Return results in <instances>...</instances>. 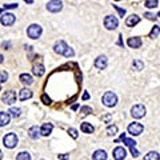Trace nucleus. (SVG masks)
<instances>
[{
  "label": "nucleus",
  "mask_w": 160,
  "mask_h": 160,
  "mask_svg": "<svg viewBox=\"0 0 160 160\" xmlns=\"http://www.w3.org/2000/svg\"><path fill=\"white\" fill-rule=\"evenodd\" d=\"M159 33H160V27H159V25H155V27L151 30V32H150V38H151V39L158 38Z\"/></svg>",
  "instance_id": "28"
},
{
  "label": "nucleus",
  "mask_w": 160,
  "mask_h": 160,
  "mask_svg": "<svg viewBox=\"0 0 160 160\" xmlns=\"http://www.w3.org/2000/svg\"><path fill=\"white\" fill-rule=\"evenodd\" d=\"M8 80V73L5 71H0V84L1 83H5Z\"/></svg>",
  "instance_id": "32"
},
{
  "label": "nucleus",
  "mask_w": 160,
  "mask_h": 160,
  "mask_svg": "<svg viewBox=\"0 0 160 160\" xmlns=\"http://www.w3.org/2000/svg\"><path fill=\"white\" fill-rule=\"evenodd\" d=\"M78 107H79V105H78V104H75V105H72V110H78Z\"/></svg>",
  "instance_id": "45"
},
{
  "label": "nucleus",
  "mask_w": 160,
  "mask_h": 160,
  "mask_svg": "<svg viewBox=\"0 0 160 160\" xmlns=\"http://www.w3.org/2000/svg\"><path fill=\"white\" fill-rule=\"evenodd\" d=\"M118 25H119V21H118V19H116L115 16H112V15L105 16L104 27L107 28V30H116V28H118Z\"/></svg>",
  "instance_id": "7"
},
{
  "label": "nucleus",
  "mask_w": 160,
  "mask_h": 160,
  "mask_svg": "<svg viewBox=\"0 0 160 160\" xmlns=\"http://www.w3.org/2000/svg\"><path fill=\"white\" fill-rule=\"evenodd\" d=\"M10 120H11L10 113H7V112H0V127L8 125V124H10Z\"/></svg>",
  "instance_id": "21"
},
{
  "label": "nucleus",
  "mask_w": 160,
  "mask_h": 160,
  "mask_svg": "<svg viewBox=\"0 0 160 160\" xmlns=\"http://www.w3.org/2000/svg\"><path fill=\"white\" fill-rule=\"evenodd\" d=\"M32 72H33V75L35 76H38V78H41L43 75L45 73V68H44V65L41 64V63H39V64H33V67H32Z\"/></svg>",
  "instance_id": "13"
},
{
  "label": "nucleus",
  "mask_w": 160,
  "mask_h": 160,
  "mask_svg": "<svg viewBox=\"0 0 160 160\" xmlns=\"http://www.w3.org/2000/svg\"><path fill=\"white\" fill-rule=\"evenodd\" d=\"M92 159L93 160H107V152L104 150H98L93 152L92 155Z\"/></svg>",
  "instance_id": "20"
},
{
  "label": "nucleus",
  "mask_w": 160,
  "mask_h": 160,
  "mask_svg": "<svg viewBox=\"0 0 160 160\" xmlns=\"http://www.w3.org/2000/svg\"><path fill=\"white\" fill-rule=\"evenodd\" d=\"M113 8H115L116 11H118V12H119V15L121 16V18H123V16L125 15V10H123V8H119L118 5H113Z\"/></svg>",
  "instance_id": "37"
},
{
  "label": "nucleus",
  "mask_w": 160,
  "mask_h": 160,
  "mask_svg": "<svg viewBox=\"0 0 160 160\" xmlns=\"http://www.w3.org/2000/svg\"><path fill=\"white\" fill-rule=\"evenodd\" d=\"M1 158H3V155H1V151H0V160H1Z\"/></svg>",
  "instance_id": "47"
},
{
  "label": "nucleus",
  "mask_w": 160,
  "mask_h": 160,
  "mask_svg": "<svg viewBox=\"0 0 160 160\" xmlns=\"http://www.w3.org/2000/svg\"><path fill=\"white\" fill-rule=\"evenodd\" d=\"M18 3H11V4H4V10H15V8H18Z\"/></svg>",
  "instance_id": "34"
},
{
  "label": "nucleus",
  "mask_w": 160,
  "mask_h": 160,
  "mask_svg": "<svg viewBox=\"0 0 160 160\" xmlns=\"http://www.w3.org/2000/svg\"><path fill=\"white\" fill-rule=\"evenodd\" d=\"M70 156L68 155H65V153H61V155H59V159H61V160H67Z\"/></svg>",
  "instance_id": "40"
},
{
  "label": "nucleus",
  "mask_w": 160,
  "mask_h": 160,
  "mask_svg": "<svg viewBox=\"0 0 160 160\" xmlns=\"http://www.w3.org/2000/svg\"><path fill=\"white\" fill-rule=\"evenodd\" d=\"M139 23H140V16H138V15H131L125 20V25H127V27H135Z\"/></svg>",
  "instance_id": "16"
},
{
  "label": "nucleus",
  "mask_w": 160,
  "mask_h": 160,
  "mask_svg": "<svg viewBox=\"0 0 160 160\" xmlns=\"http://www.w3.org/2000/svg\"><path fill=\"white\" fill-rule=\"evenodd\" d=\"M118 44L120 45V47H123V45H124V43H123V39H121V35L119 36V41H118Z\"/></svg>",
  "instance_id": "42"
},
{
  "label": "nucleus",
  "mask_w": 160,
  "mask_h": 160,
  "mask_svg": "<svg viewBox=\"0 0 160 160\" xmlns=\"http://www.w3.org/2000/svg\"><path fill=\"white\" fill-rule=\"evenodd\" d=\"M16 160H31V155L28 152H25V151H23L16 156Z\"/></svg>",
  "instance_id": "29"
},
{
  "label": "nucleus",
  "mask_w": 160,
  "mask_h": 160,
  "mask_svg": "<svg viewBox=\"0 0 160 160\" xmlns=\"http://www.w3.org/2000/svg\"><path fill=\"white\" fill-rule=\"evenodd\" d=\"M127 44H128V47L130 48H140L141 47V39L140 38H130L128 39V41H127Z\"/></svg>",
  "instance_id": "18"
},
{
  "label": "nucleus",
  "mask_w": 160,
  "mask_h": 160,
  "mask_svg": "<svg viewBox=\"0 0 160 160\" xmlns=\"http://www.w3.org/2000/svg\"><path fill=\"white\" fill-rule=\"evenodd\" d=\"M41 101L44 103V104H47V105H50V104H51V99L48 98L47 95H43V96H41Z\"/></svg>",
  "instance_id": "36"
},
{
  "label": "nucleus",
  "mask_w": 160,
  "mask_h": 160,
  "mask_svg": "<svg viewBox=\"0 0 160 160\" xmlns=\"http://www.w3.org/2000/svg\"><path fill=\"white\" fill-rule=\"evenodd\" d=\"M115 1H119V0H115Z\"/></svg>",
  "instance_id": "50"
},
{
  "label": "nucleus",
  "mask_w": 160,
  "mask_h": 160,
  "mask_svg": "<svg viewBox=\"0 0 160 160\" xmlns=\"http://www.w3.org/2000/svg\"><path fill=\"white\" fill-rule=\"evenodd\" d=\"M28 136H30L31 139H33V140H38L40 138V128L38 127V125L31 127L30 130H28Z\"/></svg>",
  "instance_id": "17"
},
{
  "label": "nucleus",
  "mask_w": 160,
  "mask_h": 160,
  "mask_svg": "<svg viewBox=\"0 0 160 160\" xmlns=\"http://www.w3.org/2000/svg\"><path fill=\"white\" fill-rule=\"evenodd\" d=\"M143 68H144V63H143L141 60L135 59V60L132 61V70H135V71H141Z\"/></svg>",
  "instance_id": "25"
},
{
  "label": "nucleus",
  "mask_w": 160,
  "mask_h": 160,
  "mask_svg": "<svg viewBox=\"0 0 160 160\" xmlns=\"http://www.w3.org/2000/svg\"><path fill=\"white\" fill-rule=\"evenodd\" d=\"M32 98V91L31 90H28V88H23L21 91H20V93H19V99L20 100H27V99H31Z\"/></svg>",
  "instance_id": "19"
},
{
  "label": "nucleus",
  "mask_w": 160,
  "mask_h": 160,
  "mask_svg": "<svg viewBox=\"0 0 160 160\" xmlns=\"http://www.w3.org/2000/svg\"><path fill=\"white\" fill-rule=\"evenodd\" d=\"M131 115L135 119H141L145 116V107L143 104H136L131 108Z\"/></svg>",
  "instance_id": "5"
},
{
  "label": "nucleus",
  "mask_w": 160,
  "mask_h": 160,
  "mask_svg": "<svg viewBox=\"0 0 160 160\" xmlns=\"http://www.w3.org/2000/svg\"><path fill=\"white\" fill-rule=\"evenodd\" d=\"M68 133H70V136L72 139H78V130H75V128H70V130H68Z\"/></svg>",
  "instance_id": "33"
},
{
  "label": "nucleus",
  "mask_w": 160,
  "mask_h": 160,
  "mask_svg": "<svg viewBox=\"0 0 160 160\" xmlns=\"http://www.w3.org/2000/svg\"><path fill=\"white\" fill-rule=\"evenodd\" d=\"M63 8V1L61 0H51L50 3L47 4V10L50 11V12H60Z\"/></svg>",
  "instance_id": "8"
},
{
  "label": "nucleus",
  "mask_w": 160,
  "mask_h": 160,
  "mask_svg": "<svg viewBox=\"0 0 160 160\" xmlns=\"http://www.w3.org/2000/svg\"><path fill=\"white\" fill-rule=\"evenodd\" d=\"M15 15L13 13H10V12H5L1 15V18H0V23H1L3 25H5V27H8V25H12L13 23H15Z\"/></svg>",
  "instance_id": "9"
},
{
  "label": "nucleus",
  "mask_w": 160,
  "mask_h": 160,
  "mask_svg": "<svg viewBox=\"0 0 160 160\" xmlns=\"http://www.w3.org/2000/svg\"><path fill=\"white\" fill-rule=\"evenodd\" d=\"M24 1H25V3H28V4H32L33 0H24Z\"/></svg>",
  "instance_id": "44"
},
{
  "label": "nucleus",
  "mask_w": 160,
  "mask_h": 160,
  "mask_svg": "<svg viewBox=\"0 0 160 160\" xmlns=\"http://www.w3.org/2000/svg\"><path fill=\"white\" fill-rule=\"evenodd\" d=\"M144 16L147 18L148 20H156V16L153 15V13H151V12H147V13H144Z\"/></svg>",
  "instance_id": "38"
},
{
  "label": "nucleus",
  "mask_w": 160,
  "mask_h": 160,
  "mask_svg": "<svg viewBox=\"0 0 160 160\" xmlns=\"http://www.w3.org/2000/svg\"><path fill=\"white\" fill-rule=\"evenodd\" d=\"M83 100H88V99H90V95H88V92H84V93H83V98H81Z\"/></svg>",
  "instance_id": "41"
},
{
  "label": "nucleus",
  "mask_w": 160,
  "mask_h": 160,
  "mask_svg": "<svg viewBox=\"0 0 160 160\" xmlns=\"http://www.w3.org/2000/svg\"><path fill=\"white\" fill-rule=\"evenodd\" d=\"M0 91H1V85H0Z\"/></svg>",
  "instance_id": "49"
},
{
  "label": "nucleus",
  "mask_w": 160,
  "mask_h": 160,
  "mask_svg": "<svg viewBox=\"0 0 160 160\" xmlns=\"http://www.w3.org/2000/svg\"><path fill=\"white\" fill-rule=\"evenodd\" d=\"M1 47L4 48V50H10V48H11V41H3L1 43Z\"/></svg>",
  "instance_id": "39"
},
{
  "label": "nucleus",
  "mask_w": 160,
  "mask_h": 160,
  "mask_svg": "<svg viewBox=\"0 0 160 160\" xmlns=\"http://www.w3.org/2000/svg\"><path fill=\"white\" fill-rule=\"evenodd\" d=\"M144 131V127H143V124H140V123H131L130 125H128V132L131 133L132 136H139L141 135V132Z\"/></svg>",
  "instance_id": "6"
},
{
  "label": "nucleus",
  "mask_w": 160,
  "mask_h": 160,
  "mask_svg": "<svg viewBox=\"0 0 160 160\" xmlns=\"http://www.w3.org/2000/svg\"><path fill=\"white\" fill-rule=\"evenodd\" d=\"M41 32H43V30L39 24H31L27 30V35H28V38H31V39H39Z\"/></svg>",
  "instance_id": "4"
},
{
  "label": "nucleus",
  "mask_w": 160,
  "mask_h": 160,
  "mask_svg": "<svg viewBox=\"0 0 160 160\" xmlns=\"http://www.w3.org/2000/svg\"><path fill=\"white\" fill-rule=\"evenodd\" d=\"M68 48L67 43L63 41V40H59V41L55 43V45H53V51H55L56 53H59V55H64L65 50Z\"/></svg>",
  "instance_id": "11"
},
{
  "label": "nucleus",
  "mask_w": 160,
  "mask_h": 160,
  "mask_svg": "<svg viewBox=\"0 0 160 160\" xmlns=\"http://www.w3.org/2000/svg\"><path fill=\"white\" fill-rule=\"evenodd\" d=\"M125 155H127V152H125V150L123 147H116L113 150V159L115 160H124Z\"/></svg>",
  "instance_id": "14"
},
{
  "label": "nucleus",
  "mask_w": 160,
  "mask_h": 160,
  "mask_svg": "<svg viewBox=\"0 0 160 160\" xmlns=\"http://www.w3.org/2000/svg\"><path fill=\"white\" fill-rule=\"evenodd\" d=\"M101 101H103V104H104L105 107L112 108V107H115V105L118 104V96H116V93L108 91V92H105L104 95H103Z\"/></svg>",
  "instance_id": "1"
},
{
  "label": "nucleus",
  "mask_w": 160,
  "mask_h": 160,
  "mask_svg": "<svg viewBox=\"0 0 160 160\" xmlns=\"http://www.w3.org/2000/svg\"><path fill=\"white\" fill-rule=\"evenodd\" d=\"M3 59H4V58H3V55H1V53H0V64H1V63H3Z\"/></svg>",
  "instance_id": "46"
},
{
  "label": "nucleus",
  "mask_w": 160,
  "mask_h": 160,
  "mask_svg": "<svg viewBox=\"0 0 160 160\" xmlns=\"http://www.w3.org/2000/svg\"><path fill=\"white\" fill-rule=\"evenodd\" d=\"M80 130L83 131L84 133H92L93 131H95V128H93V125L91 124V123H83L81 124V127H80Z\"/></svg>",
  "instance_id": "23"
},
{
  "label": "nucleus",
  "mask_w": 160,
  "mask_h": 160,
  "mask_svg": "<svg viewBox=\"0 0 160 160\" xmlns=\"http://www.w3.org/2000/svg\"><path fill=\"white\" fill-rule=\"evenodd\" d=\"M119 140H121V141H124L125 144L130 147V150H131V153H132V156L133 158H138V156L140 155L139 153V151L136 150V141L133 139H130V138H127L125 136V133H121L120 135V139ZM119 140H116V141H119Z\"/></svg>",
  "instance_id": "2"
},
{
  "label": "nucleus",
  "mask_w": 160,
  "mask_h": 160,
  "mask_svg": "<svg viewBox=\"0 0 160 160\" xmlns=\"http://www.w3.org/2000/svg\"><path fill=\"white\" fill-rule=\"evenodd\" d=\"M52 130H53V125L51 124V123H44V124L41 125V128H40V135L50 136L51 132H52Z\"/></svg>",
  "instance_id": "15"
},
{
  "label": "nucleus",
  "mask_w": 160,
  "mask_h": 160,
  "mask_svg": "<svg viewBox=\"0 0 160 160\" xmlns=\"http://www.w3.org/2000/svg\"><path fill=\"white\" fill-rule=\"evenodd\" d=\"M80 112H81V115H83V116H87V115H90V113L92 112V108L88 107V105H84V107H81Z\"/></svg>",
  "instance_id": "31"
},
{
  "label": "nucleus",
  "mask_w": 160,
  "mask_h": 160,
  "mask_svg": "<svg viewBox=\"0 0 160 160\" xmlns=\"http://www.w3.org/2000/svg\"><path fill=\"white\" fill-rule=\"evenodd\" d=\"M18 141H19V139H18V136L15 135L13 132H10V133H7V135L3 138V143H4V145L7 148H15L16 145H18Z\"/></svg>",
  "instance_id": "3"
},
{
  "label": "nucleus",
  "mask_w": 160,
  "mask_h": 160,
  "mask_svg": "<svg viewBox=\"0 0 160 160\" xmlns=\"http://www.w3.org/2000/svg\"><path fill=\"white\" fill-rule=\"evenodd\" d=\"M158 18H160V12H159V13H158Z\"/></svg>",
  "instance_id": "48"
},
{
  "label": "nucleus",
  "mask_w": 160,
  "mask_h": 160,
  "mask_svg": "<svg viewBox=\"0 0 160 160\" xmlns=\"http://www.w3.org/2000/svg\"><path fill=\"white\" fill-rule=\"evenodd\" d=\"M8 112H10V116H12V118H19V116L21 115V110L16 108V107H12Z\"/></svg>",
  "instance_id": "26"
},
{
  "label": "nucleus",
  "mask_w": 160,
  "mask_h": 160,
  "mask_svg": "<svg viewBox=\"0 0 160 160\" xmlns=\"http://www.w3.org/2000/svg\"><path fill=\"white\" fill-rule=\"evenodd\" d=\"M1 101L4 103V104H8V105L13 104V103L16 101V93L13 92V91H5V93L1 98Z\"/></svg>",
  "instance_id": "10"
},
{
  "label": "nucleus",
  "mask_w": 160,
  "mask_h": 160,
  "mask_svg": "<svg viewBox=\"0 0 160 160\" xmlns=\"http://www.w3.org/2000/svg\"><path fill=\"white\" fill-rule=\"evenodd\" d=\"M20 81L24 85H31L33 83V79L30 73H21V75H20Z\"/></svg>",
  "instance_id": "22"
},
{
  "label": "nucleus",
  "mask_w": 160,
  "mask_h": 160,
  "mask_svg": "<svg viewBox=\"0 0 160 160\" xmlns=\"http://www.w3.org/2000/svg\"><path fill=\"white\" fill-rule=\"evenodd\" d=\"M144 160H160V155L156 151H150V152L144 156Z\"/></svg>",
  "instance_id": "24"
},
{
  "label": "nucleus",
  "mask_w": 160,
  "mask_h": 160,
  "mask_svg": "<svg viewBox=\"0 0 160 160\" xmlns=\"http://www.w3.org/2000/svg\"><path fill=\"white\" fill-rule=\"evenodd\" d=\"M144 5L147 8H156L159 5V0H145Z\"/></svg>",
  "instance_id": "27"
},
{
  "label": "nucleus",
  "mask_w": 160,
  "mask_h": 160,
  "mask_svg": "<svg viewBox=\"0 0 160 160\" xmlns=\"http://www.w3.org/2000/svg\"><path fill=\"white\" fill-rule=\"evenodd\" d=\"M111 118H112L111 115H107V116H104V118H103V120H104L105 123H108V121H110V119H111Z\"/></svg>",
  "instance_id": "43"
},
{
  "label": "nucleus",
  "mask_w": 160,
  "mask_h": 160,
  "mask_svg": "<svg viewBox=\"0 0 160 160\" xmlns=\"http://www.w3.org/2000/svg\"><path fill=\"white\" fill-rule=\"evenodd\" d=\"M107 65H108L107 56L101 55V56H98V58H96V60H95V67L98 68V70H104Z\"/></svg>",
  "instance_id": "12"
},
{
  "label": "nucleus",
  "mask_w": 160,
  "mask_h": 160,
  "mask_svg": "<svg viewBox=\"0 0 160 160\" xmlns=\"http://www.w3.org/2000/svg\"><path fill=\"white\" fill-rule=\"evenodd\" d=\"M116 133H118V127H116V125H110V127L107 128V135L108 136H115Z\"/></svg>",
  "instance_id": "30"
},
{
  "label": "nucleus",
  "mask_w": 160,
  "mask_h": 160,
  "mask_svg": "<svg viewBox=\"0 0 160 160\" xmlns=\"http://www.w3.org/2000/svg\"><path fill=\"white\" fill-rule=\"evenodd\" d=\"M73 55H75V52H73V50H72V48H70V47H68L67 50H65V52H64V56H65V58H72Z\"/></svg>",
  "instance_id": "35"
}]
</instances>
